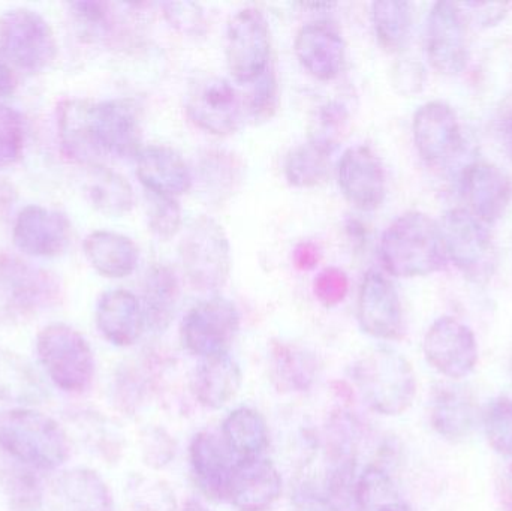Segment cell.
<instances>
[{
    "mask_svg": "<svg viewBox=\"0 0 512 511\" xmlns=\"http://www.w3.org/2000/svg\"><path fill=\"white\" fill-rule=\"evenodd\" d=\"M382 266L396 278H420L447 266L441 227L426 213L406 212L394 219L379 243Z\"/></svg>",
    "mask_w": 512,
    "mask_h": 511,
    "instance_id": "obj_1",
    "label": "cell"
},
{
    "mask_svg": "<svg viewBox=\"0 0 512 511\" xmlns=\"http://www.w3.org/2000/svg\"><path fill=\"white\" fill-rule=\"evenodd\" d=\"M352 381L367 407L382 416H400L417 396L414 368L391 348H372L361 354L352 365Z\"/></svg>",
    "mask_w": 512,
    "mask_h": 511,
    "instance_id": "obj_2",
    "label": "cell"
},
{
    "mask_svg": "<svg viewBox=\"0 0 512 511\" xmlns=\"http://www.w3.org/2000/svg\"><path fill=\"white\" fill-rule=\"evenodd\" d=\"M0 447L15 461L45 471L56 470L69 456L59 423L29 408L0 410Z\"/></svg>",
    "mask_w": 512,
    "mask_h": 511,
    "instance_id": "obj_3",
    "label": "cell"
},
{
    "mask_svg": "<svg viewBox=\"0 0 512 511\" xmlns=\"http://www.w3.org/2000/svg\"><path fill=\"white\" fill-rule=\"evenodd\" d=\"M36 353L54 386L83 393L95 377V357L87 339L74 327L53 323L36 338Z\"/></svg>",
    "mask_w": 512,
    "mask_h": 511,
    "instance_id": "obj_4",
    "label": "cell"
},
{
    "mask_svg": "<svg viewBox=\"0 0 512 511\" xmlns=\"http://www.w3.org/2000/svg\"><path fill=\"white\" fill-rule=\"evenodd\" d=\"M183 272L195 290H221L231 275V245L224 227L209 216L192 221L179 246Z\"/></svg>",
    "mask_w": 512,
    "mask_h": 511,
    "instance_id": "obj_5",
    "label": "cell"
},
{
    "mask_svg": "<svg viewBox=\"0 0 512 511\" xmlns=\"http://www.w3.org/2000/svg\"><path fill=\"white\" fill-rule=\"evenodd\" d=\"M442 240L448 260L466 279L483 284L492 278L498 264L489 231L469 210H448L442 218Z\"/></svg>",
    "mask_w": 512,
    "mask_h": 511,
    "instance_id": "obj_6",
    "label": "cell"
},
{
    "mask_svg": "<svg viewBox=\"0 0 512 511\" xmlns=\"http://www.w3.org/2000/svg\"><path fill=\"white\" fill-rule=\"evenodd\" d=\"M56 53L53 30L38 12L17 8L0 15V56L6 62L35 74L48 68Z\"/></svg>",
    "mask_w": 512,
    "mask_h": 511,
    "instance_id": "obj_7",
    "label": "cell"
},
{
    "mask_svg": "<svg viewBox=\"0 0 512 511\" xmlns=\"http://www.w3.org/2000/svg\"><path fill=\"white\" fill-rule=\"evenodd\" d=\"M239 330L236 305L225 297L213 296L189 309L180 327V338L189 353L207 359L228 354Z\"/></svg>",
    "mask_w": 512,
    "mask_h": 511,
    "instance_id": "obj_8",
    "label": "cell"
},
{
    "mask_svg": "<svg viewBox=\"0 0 512 511\" xmlns=\"http://www.w3.org/2000/svg\"><path fill=\"white\" fill-rule=\"evenodd\" d=\"M271 39L267 18L259 9H240L227 27L225 56L231 75L254 84L270 68Z\"/></svg>",
    "mask_w": 512,
    "mask_h": 511,
    "instance_id": "obj_9",
    "label": "cell"
},
{
    "mask_svg": "<svg viewBox=\"0 0 512 511\" xmlns=\"http://www.w3.org/2000/svg\"><path fill=\"white\" fill-rule=\"evenodd\" d=\"M189 120L216 137L234 134L243 122V105L233 84L225 78H198L189 87L185 102Z\"/></svg>",
    "mask_w": 512,
    "mask_h": 511,
    "instance_id": "obj_10",
    "label": "cell"
},
{
    "mask_svg": "<svg viewBox=\"0 0 512 511\" xmlns=\"http://www.w3.org/2000/svg\"><path fill=\"white\" fill-rule=\"evenodd\" d=\"M357 318L364 333L381 341H396L405 332L396 285L379 270H367L363 276L358 290Z\"/></svg>",
    "mask_w": 512,
    "mask_h": 511,
    "instance_id": "obj_11",
    "label": "cell"
},
{
    "mask_svg": "<svg viewBox=\"0 0 512 511\" xmlns=\"http://www.w3.org/2000/svg\"><path fill=\"white\" fill-rule=\"evenodd\" d=\"M427 363L439 374L459 380L468 377L478 363L474 332L454 317H441L429 327L423 344Z\"/></svg>",
    "mask_w": 512,
    "mask_h": 511,
    "instance_id": "obj_12",
    "label": "cell"
},
{
    "mask_svg": "<svg viewBox=\"0 0 512 511\" xmlns=\"http://www.w3.org/2000/svg\"><path fill=\"white\" fill-rule=\"evenodd\" d=\"M412 134L421 159L432 167H444L453 161L465 144L456 111L442 101L426 102L418 108Z\"/></svg>",
    "mask_w": 512,
    "mask_h": 511,
    "instance_id": "obj_13",
    "label": "cell"
},
{
    "mask_svg": "<svg viewBox=\"0 0 512 511\" xmlns=\"http://www.w3.org/2000/svg\"><path fill=\"white\" fill-rule=\"evenodd\" d=\"M426 53L433 69L444 75H459L468 63L465 24L460 6L438 2L426 23Z\"/></svg>",
    "mask_w": 512,
    "mask_h": 511,
    "instance_id": "obj_14",
    "label": "cell"
},
{
    "mask_svg": "<svg viewBox=\"0 0 512 511\" xmlns=\"http://www.w3.org/2000/svg\"><path fill=\"white\" fill-rule=\"evenodd\" d=\"M337 183L348 203L363 212H373L384 203L387 177L384 165L367 146L349 147L337 165Z\"/></svg>",
    "mask_w": 512,
    "mask_h": 511,
    "instance_id": "obj_15",
    "label": "cell"
},
{
    "mask_svg": "<svg viewBox=\"0 0 512 511\" xmlns=\"http://www.w3.org/2000/svg\"><path fill=\"white\" fill-rule=\"evenodd\" d=\"M93 140L102 155L137 158L141 152V128L137 110L125 99L92 102Z\"/></svg>",
    "mask_w": 512,
    "mask_h": 511,
    "instance_id": "obj_16",
    "label": "cell"
},
{
    "mask_svg": "<svg viewBox=\"0 0 512 511\" xmlns=\"http://www.w3.org/2000/svg\"><path fill=\"white\" fill-rule=\"evenodd\" d=\"M282 494V477L273 462L261 458L239 459L231 468L227 498L239 511H268Z\"/></svg>",
    "mask_w": 512,
    "mask_h": 511,
    "instance_id": "obj_17",
    "label": "cell"
},
{
    "mask_svg": "<svg viewBox=\"0 0 512 511\" xmlns=\"http://www.w3.org/2000/svg\"><path fill=\"white\" fill-rule=\"evenodd\" d=\"M15 246L32 257H59L71 242V224L56 210L27 206L18 213L14 225Z\"/></svg>",
    "mask_w": 512,
    "mask_h": 511,
    "instance_id": "obj_18",
    "label": "cell"
},
{
    "mask_svg": "<svg viewBox=\"0 0 512 511\" xmlns=\"http://www.w3.org/2000/svg\"><path fill=\"white\" fill-rule=\"evenodd\" d=\"M294 51L304 71L319 81L334 80L345 65V39L328 21L304 24L295 36Z\"/></svg>",
    "mask_w": 512,
    "mask_h": 511,
    "instance_id": "obj_19",
    "label": "cell"
},
{
    "mask_svg": "<svg viewBox=\"0 0 512 511\" xmlns=\"http://www.w3.org/2000/svg\"><path fill=\"white\" fill-rule=\"evenodd\" d=\"M460 192L475 218L487 224H495L510 206L512 185L510 179L495 165L474 162L460 176Z\"/></svg>",
    "mask_w": 512,
    "mask_h": 511,
    "instance_id": "obj_20",
    "label": "cell"
},
{
    "mask_svg": "<svg viewBox=\"0 0 512 511\" xmlns=\"http://www.w3.org/2000/svg\"><path fill=\"white\" fill-rule=\"evenodd\" d=\"M137 176L150 194L180 197L191 191L194 176L180 153L168 146H149L137 155Z\"/></svg>",
    "mask_w": 512,
    "mask_h": 511,
    "instance_id": "obj_21",
    "label": "cell"
},
{
    "mask_svg": "<svg viewBox=\"0 0 512 511\" xmlns=\"http://www.w3.org/2000/svg\"><path fill=\"white\" fill-rule=\"evenodd\" d=\"M96 326L110 344L131 347L147 327L140 300L128 290L107 291L96 306Z\"/></svg>",
    "mask_w": 512,
    "mask_h": 511,
    "instance_id": "obj_22",
    "label": "cell"
},
{
    "mask_svg": "<svg viewBox=\"0 0 512 511\" xmlns=\"http://www.w3.org/2000/svg\"><path fill=\"white\" fill-rule=\"evenodd\" d=\"M227 446L212 432H198L189 447L192 474L201 494L212 501L227 498L231 464Z\"/></svg>",
    "mask_w": 512,
    "mask_h": 511,
    "instance_id": "obj_23",
    "label": "cell"
},
{
    "mask_svg": "<svg viewBox=\"0 0 512 511\" xmlns=\"http://www.w3.org/2000/svg\"><path fill=\"white\" fill-rule=\"evenodd\" d=\"M477 419V402L466 387L444 384L433 393L430 422L445 440H465L474 432Z\"/></svg>",
    "mask_w": 512,
    "mask_h": 511,
    "instance_id": "obj_24",
    "label": "cell"
},
{
    "mask_svg": "<svg viewBox=\"0 0 512 511\" xmlns=\"http://www.w3.org/2000/svg\"><path fill=\"white\" fill-rule=\"evenodd\" d=\"M243 383L242 369L230 354L201 359L191 378V392L198 404L221 410L233 401Z\"/></svg>",
    "mask_w": 512,
    "mask_h": 511,
    "instance_id": "obj_25",
    "label": "cell"
},
{
    "mask_svg": "<svg viewBox=\"0 0 512 511\" xmlns=\"http://www.w3.org/2000/svg\"><path fill=\"white\" fill-rule=\"evenodd\" d=\"M0 290L18 306H41L54 302L59 285L53 276L15 258L0 261Z\"/></svg>",
    "mask_w": 512,
    "mask_h": 511,
    "instance_id": "obj_26",
    "label": "cell"
},
{
    "mask_svg": "<svg viewBox=\"0 0 512 511\" xmlns=\"http://www.w3.org/2000/svg\"><path fill=\"white\" fill-rule=\"evenodd\" d=\"M319 363L306 348L274 342L268 359V375L277 392H306L318 377Z\"/></svg>",
    "mask_w": 512,
    "mask_h": 511,
    "instance_id": "obj_27",
    "label": "cell"
},
{
    "mask_svg": "<svg viewBox=\"0 0 512 511\" xmlns=\"http://www.w3.org/2000/svg\"><path fill=\"white\" fill-rule=\"evenodd\" d=\"M84 254L93 269L105 278L132 275L140 261V251L129 237L113 231H93L84 240Z\"/></svg>",
    "mask_w": 512,
    "mask_h": 511,
    "instance_id": "obj_28",
    "label": "cell"
},
{
    "mask_svg": "<svg viewBox=\"0 0 512 511\" xmlns=\"http://www.w3.org/2000/svg\"><path fill=\"white\" fill-rule=\"evenodd\" d=\"M92 101L68 99L60 104L57 111L59 140L66 156L74 161L93 164L101 153L93 141L92 122H90Z\"/></svg>",
    "mask_w": 512,
    "mask_h": 511,
    "instance_id": "obj_29",
    "label": "cell"
},
{
    "mask_svg": "<svg viewBox=\"0 0 512 511\" xmlns=\"http://www.w3.org/2000/svg\"><path fill=\"white\" fill-rule=\"evenodd\" d=\"M179 281L167 264H156L147 272L143 287L146 326L153 332H165L176 317L179 303Z\"/></svg>",
    "mask_w": 512,
    "mask_h": 511,
    "instance_id": "obj_30",
    "label": "cell"
},
{
    "mask_svg": "<svg viewBox=\"0 0 512 511\" xmlns=\"http://www.w3.org/2000/svg\"><path fill=\"white\" fill-rule=\"evenodd\" d=\"M357 423L352 417L340 413L328 426L327 458L330 461V488L342 494L351 488L357 461Z\"/></svg>",
    "mask_w": 512,
    "mask_h": 511,
    "instance_id": "obj_31",
    "label": "cell"
},
{
    "mask_svg": "<svg viewBox=\"0 0 512 511\" xmlns=\"http://www.w3.org/2000/svg\"><path fill=\"white\" fill-rule=\"evenodd\" d=\"M222 437L228 452L239 459L261 458L270 443L267 422L251 407H240L228 414Z\"/></svg>",
    "mask_w": 512,
    "mask_h": 511,
    "instance_id": "obj_32",
    "label": "cell"
},
{
    "mask_svg": "<svg viewBox=\"0 0 512 511\" xmlns=\"http://www.w3.org/2000/svg\"><path fill=\"white\" fill-rule=\"evenodd\" d=\"M86 194L98 212L107 216L128 215L135 206L131 183L116 171L93 165L87 176Z\"/></svg>",
    "mask_w": 512,
    "mask_h": 511,
    "instance_id": "obj_33",
    "label": "cell"
},
{
    "mask_svg": "<svg viewBox=\"0 0 512 511\" xmlns=\"http://www.w3.org/2000/svg\"><path fill=\"white\" fill-rule=\"evenodd\" d=\"M354 491L360 511H412L390 474L379 465L364 470Z\"/></svg>",
    "mask_w": 512,
    "mask_h": 511,
    "instance_id": "obj_34",
    "label": "cell"
},
{
    "mask_svg": "<svg viewBox=\"0 0 512 511\" xmlns=\"http://www.w3.org/2000/svg\"><path fill=\"white\" fill-rule=\"evenodd\" d=\"M376 38L384 50L397 53L408 44L412 30V5L403 0H381L372 5Z\"/></svg>",
    "mask_w": 512,
    "mask_h": 511,
    "instance_id": "obj_35",
    "label": "cell"
},
{
    "mask_svg": "<svg viewBox=\"0 0 512 511\" xmlns=\"http://www.w3.org/2000/svg\"><path fill=\"white\" fill-rule=\"evenodd\" d=\"M59 491L72 511H113L110 491L95 471H69L59 480Z\"/></svg>",
    "mask_w": 512,
    "mask_h": 511,
    "instance_id": "obj_36",
    "label": "cell"
},
{
    "mask_svg": "<svg viewBox=\"0 0 512 511\" xmlns=\"http://www.w3.org/2000/svg\"><path fill=\"white\" fill-rule=\"evenodd\" d=\"M204 191L216 201L230 198L243 179V165L234 153L216 150L204 156L200 164Z\"/></svg>",
    "mask_w": 512,
    "mask_h": 511,
    "instance_id": "obj_37",
    "label": "cell"
},
{
    "mask_svg": "<svg viewBox=\"0 0 512 511\" xmlns=\"http://www.w3.org/2000/svg\"><path fill=\"white\" fill-rule=\"evenodd\" d=\"M330 152L309 143L295 147L286 156L285 177L295 188H313L324 182L330 167Z\"/></svg>",
    "mask_w": 512,
    "mask_h": 511,
    "instance_id": "obj_38",
    "label": "cell"
},
{
    "mask_svg": "<svg viewBox=\"0 0 512 511\" xmlns=\"http://www.w3.org/2000/svg\"><path fill=\"white\" fill-rule=\"evenodd\" d=\"M349 125V111L342 102L330 101L318 107L309 123V143L333 153L342 143Z\"/></svg>",
    "mask_w": 512,
    "mask_h": 511,
    "instance_id": "obj_39",
    "label": "cell"
},
{
    "mask_svg": "<svg viewBox=\"0 0 512 511\" xmlns=\"http://www.w3.org/2000/svg\"><path fill=\"white\" fill-rule=\"evenodd\" d=\"M484 432L492 449L512 459V398L498 396L483 414Z\"/></svg>",
    "mask_w": 512,
    "mask_h": 511,
    "instance_id": "obj_40",
    "label": "cell"
},
{
    "mask_svg": "<svg viewBox=\"0 0 512 511\" xmlns=\"http://www.w3.org/2000/svg\"><path fill=\"white\" fill-rule=\"evenodd\" d=\"M147 201L152 233L161 240L173 239L182 227V207L177 198L147 192Z\"/></svg>",
    "mask_w": 512,
    "mask_h": 511,
    "instance_id": "obj_41",
    "label": "cell"
},
{
    "mask_svg": "<svg viewBox=\"0 0 512 511\" xmlns=\"http://www.w3.org/2000/svg\"><path fill=\"white\" fill-rule=\"evenodd\" d=\"M24 147V125L20 113L0 104V168L15 164Z\"/></svg>",
    "mask_w": 512,
    "mask_h": 511,
    "instance_id": "obj_42",
    "label": "cell"
},
{
    "mask_svg": "<svg viewBox=\"0 0 512 511\" xmlns=\"http://www.w3.org/2000/svg\"><path fill=\"white\" fill-rule=\"evenodd\" d=\"M249 113L256 122L271 119L277 110V80L273 69L268 68L262 77L254 83L251 98H249Z\"/></svg>",
    "mask_w": 512,
    "mask_h": 511,
    "instance_id": "obj_43",
    "label": "cell"
},
{
    "mask_svg": "<svg viewBox=\"0 0 512 511\" xmlns=\"http://www.w3.org/2000/svg\"><path fill=\"white\" fill-rule=\"evenodd\" d=\"M316 299L328 308L339 305L348 296L349 279L343 270L328 267L316 276L313 282Z\"/></svg>",
    "mask_w": 512,
    "mask_h": 511,
    "instance_id": "obj_44",
    "label": "cell"
},
{
    "mask_svg": "<svg viewBox=\"0 0 512 511\" xmlns=\"http://www.w3.org/2000/svg\"><path fill=\"white\" fill-rule=\"evenodd\" d=\"M165 15L174 27L185 33L198 32V27L203 26V14L195 3H167Z\"/></svg>",
    "mask_w": 512,
    "mask_h": 511,
    "instance_id": "obj_45",
    "label": "cell"
},
{
    "mask_svg": "<svg viewBox=\"0 0 512 511\" xmlns=\"http://www.w3.org/2000/svg\"><path fill=\"white\" fill-rule=\"evenodd\" d=\"M423 68L420 63L403 60L397 63L393 69V86L402 95H415L423 87Z\"/></svg>",
    "mask_w": 512,
    "mask_h": 511,
    "instance_id": "obj_46",
    "label": "cell"
},
{
    "mask_svg": "<svg viewBox=\"0 0 512 511\" xmlns=\"http://www.w3.org/2000/svg\"><path fill=\"white\" fill-rule=\"evenodd\" d=\"M319 260H321V252H319L318 246L315 243H300L294 249V254H292L294 266L300 270L315 269L318 266Z\"/></svg>",
    "mask_w": 512,
    "mask_h": 511,
    "instance_id": "obj_47",
    "label": "cell"
},
{
    "mask_svg": "<svg viewBox=\"0 0 512 511\" xmlns=\"http://www.w3.org/2000/svg\"><path fill=\"white\" fill-rule=\"evenodd\" d=\"M294 511H340L339 507L322 497V495L313 494V492H303L295 500Z\"/></svg>",
    "mask_w": 512,
    "mask_h": 511,
    "instance_id": "obj_48",
    "label": "cell"
},
{
    "mask_svg": "<svg viewBox=\"0 0 512 511\" xmlns=\"http://www.w3.org/2000/svg\"><path fill=\"white\" fill-rule=\"evenodd\" d=\"M498 498L502 510L512 511V462L505 467L499 477Z\"/></svg>",
    "mask_w": 512,
    "mask_h": 511,
    "instance_id": "obj_49",
    "label": "cell"
},
{
    "mask_svg": "<svg viewBox=\"0 0 512 511\" xmlns=\"http://www.w3.org/2000/svg\"><path fill=\"white\" fill-rule=\"evenodd\" d=\"M496 132L499 135V141L504 146L505 153L512 161V108L505 110L498 119V128Z\"/></svg>",
    "mask_w": 512,
    "mask_h": 511,
    "instance_id": "obj_50",
    "label": "cell"
},
{
    "mask_svg": "<svg viewBox=\"0 0 512 511\" xmlns=\"http://www.w3.org/2000/svg\"><path fill=\"white\" fill-rule=\"evenodd\" d=\"M15 87H17V77H15L11 65L0 56V98L12 95Z\"/></svg>",
    "mask_w": 512,
    "mask_h": 511,
    "instance_id": "obj_51",
    "label": "cell"
},
{
    "mask_svg": "<svg viewBox=\"0 0 512 511\" xmlns=\"http://www.w3.org/2000/svg\"><path fill=\"white\" fill-rule=\"evenodd\" d=\"M183 511H209L204 504H201L197 500H188L185 504V510Z\"/></svg>",
    "mask_w": 512,
    "mask_h": 511,
    "instance_id": "obj_52",
    "label": "cell"
}]
</instances>
